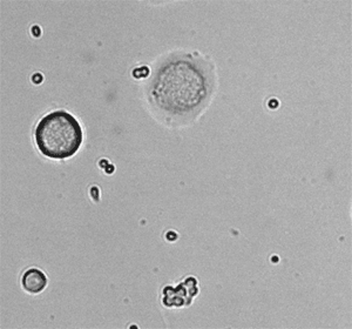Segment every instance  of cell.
I'll return each mask as SVG.
<instances>
[{"instance_id": "obj_2", "label": "cell", "mask_w": 352, "mask_h": 329, "mask_svg": "<svg viewBox=\"0 0 352 329\" xmlns=\"http://www.w3.org/2000/svg\"><path fill=\"white\" fill-rule=\"evenodd\" d=\"M38 149L50 159H67L80 149L84 132L72 114L59 109L45 116L34 132Z\"/></svg>"}, {"instance_id": "obj_1", "label": "cell", "mask_w": 352, "mask_h": 329, "mask_svg": "<svg viewBox=\"0 0 352 329\" xmlns=\"http://www.w3.org/2000/svg\"><path fill=\"white\" fill-rule=\"evenodd\" d=\"M214 89L212 65L194 54H174L159 66L149 85V100L172 119L197 117Z\"/></svg>"}, {"instance_id": "obj_3", "label": "cell", "mask_w": 352, "mask_h": 329, "mask_svg": "<svg viewBox=\"0 0 352 329\" xmlns=\"http://www.w3.org/2000/svg\"><path fill=\"white\" fill-rule=\"evenodd\" d=\"M23 288L31 294H39L47 286V277L41 269L30 268L23 274L21 277Z\"/></svg>"}]
</instances>
